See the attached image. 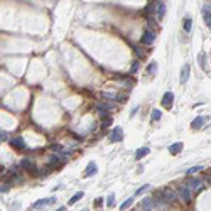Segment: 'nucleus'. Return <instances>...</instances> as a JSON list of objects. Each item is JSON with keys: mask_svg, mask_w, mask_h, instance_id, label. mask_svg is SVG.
<instances>
[{"mask_svg": "<svg viewBox=\"0 0 211 211\" xmlns=\"http://www.w3.org/2000/svg\"><path fill=\"white\" fill-rule=\"evenodd\" d=\"M155 42V32L150 31V29H147L145 32H144V36L140 37V44H144V46H150V44Z\"/></svg>", "mask_w": 211, "mask_h": 211, "instance_id": "nucleus-1", "label": "nucleus"}, {"mask_svg": "<svg viewBox=\"0 0 211 211\" xmlns=\"http://www.w3.org/2000/svg\"><path fill=\"white\" fill-rule=\"evenodd\" d=\"M159 203L155 201V198H144L142 203H140V209H154V208H159Z\"/></svg>", "mask_w": 211, "mask_h": 211, "instance_id": "nucleus-2", "label": "nucleus"}, {"mask_svg": "<svg viewBox=\"0 0 211 211\" xmlns=\"http://www.w3.org/2000/svg\"><path fill=\"white\" fill-rule=\"evenodd\" d=\"M189 73H191V66H189V64H184L183 69H181V78H179V83H181V85H186V81H188V78H189Z\"/></svg>", "mask_w": 211, "mask_h": 211, "instance_id": "nucleus-3", "label": "nucleus"}, {"mask_svg": "<svg viewBox=\"0 0 211 211\" xmlns=\"http://www.w3.org/2000/svg\"><path fill=\"white\" fill-rule=\"evenodd\" d=\"M122 139H123V130H122V127H115L113 132H111V135H110V140H111V142H120Z\"/></svg>", "mask_w": 211, "mask_h": 211, "instance_id": "nucleus-4", "label": "nucleus"}, {"mask_svg": "<svg viewBox=\"0 0 211 211\" xmlns=\"http://www.w3.org/2000/svg\"><path fill=\"white\" fill-rule=\"evenodd\" d=\"M188 188L191 189V191H199L203 188V181L201 179H189L188 181Z\"/></svg>", "mask_w": 211, "mask_h": 211, "instance_id": "nucleus-5", "label": "nucleus"}, {"mask_svg": "<svg viewBox=\"0 0 211 211\" xmlns=\"http://www.w3.org/2000/svg\"><path fill=\"white\" fill-rule=\"evenodd\" d=\"M54 201H56V198H54V196H51V198H47V199H41V201L34 203V206H32V208H34V209H41L42 206H46V204H52Z\"/></svg>", "mask_w": 211, "mask_h": 211, "instance_id": "nucleus-6", "label": "nucleus"}, {"mask_svg": "<svg viewBox=\"0 0 211 211\" xmlns=\"http://www.w3.org/2000/svg\"><path fill=\"white\" fill-rule=\"evenodd\" d=\"M10 145L14 147V149H17V150H22V149H26V142H24V139L15 137V139L10 140Z\"/></svg>", "mask_w": 211, "mask_h": 211, "instance_id": "nucleus-7", "label": "nucleus"}, {"mask_svg": "<svg viewBox=\"0 0 211 211\" xmlns=\"http://www.w3.org/2000/svg\"><path fill=\"white\" fill-rule=\"evenodd\" d=\"M172 100H174V95H172V91H167L162 96V105L165 106V108H171V106H172Z\"/></svg>", "mask_w": 211, "mask_h": 211, "instance_id": "nucleus-8", "label": "nucleus"}, {"mask_svg": "<svg viewBox=\"0 0 211 211\" xmlns=\"http://www.w3.org/2000/svg\"><path fill=\"white\" fill-rule=\"evenodd\" d=\"M179 194H181V198H183L184 203H189V199H191V189H189L188 186H183V188L179 189Z\"/></svg>", "mask_w": 211, "mask_h": 211, "instance_id": "nucleus-9", "label": "nucleus"}, {"mask_svg": "<svg viewBox=\"0 0 211 211\" xmlns=\"http://www.w3.org/2000/svg\"><path fill=\"white\" fill-rule=\"evenodd\" d=\"M183 149H184L183 142H176V144H172V145H169V152H171L172 155H176V154H179Z\"/></svg>", "mask_w": 211, "mask_h": 211, "instance_id": "nucleus-10", "label": "nucleus"}, {"mask_svg": "<svg viewBox=\"0 0 211 211\" xmlns=\"http://www.w3.org/2000/svg\"><path fill=\"white\" fill-rule=\"evenodd\" d=\"M149 152H150V149L149 147H140V149H137L135 150V160H140V159H144Z\"/></svg>", "mask_w": 211, "mask_h": 211, "instance_id": "nucleus-11", "label": "nucleus"}, {"mask_svg": "<svg viewBox=\"0 0 211 211\" xmlns=\"http://www.w3.org/2000/svg\"><path fill=\"white\" fill-rule=\"evenodd\" d=\"M204 122H206V118H204V117H201V115H199V117H196V118L193 120L191 127H193L194 130H198V129H201V127L204 125Z\"/></svg>", "mask_w": 211, "mask_h": 211, "instance_id": "nucleus-12", "label": "nucleus"}, {"mask_svg": "<svg viewBox=\"0 0 211 211\" xmlns=\"http://www.w3.org/2000/svg\"><path fill=\"white\" fill-rule=\"evenodd\" d=\"M96 171H98L96 164H95V162H90V164H88V167H86V171H85V176H86V177H90V176L96 174Z\"/></svg>", "mask_w": 211, "mask_h": 211, "instance_id": "nucleus-13", "label": "nucleus"}, {"mask_svg": "<svg viewBox=\"0 0 211 211\" xmlns=\"http://www.w3.org/2000/svg\"><path fill=\"white\" fill-rule=\"evenodd\" d=\"M183 27H184L186 32H191V27H193V17H191V15H186V17H184Z\"/></svg>", "mask_w": 211, "mask_h": 211, "instance_id": "nucleus-14", "label": "nucleus"}, {"mask_svg": "<svg viewBox=\"0 0 211 211\" xmlns=\"http://www.w3.org/2000/svg\"><path fill=\"white\" fill-rule=\"evenodd\" d=\"M96 108L100 111H110V110L115 108V105H113V103H98Z\"/></svg>", "mask_w": 211, "mask_h": 211, "instance_id": "nucleus-15", "label": "nucleus"}, {"mask_svg": "<svg viewBox=\"0 0 211 211\" xmlns=\"http://www.w3.org/2000/svg\"><path fill=\"white\" fill-rule=\"evenodd\" d=\"M164 14H165V5H164L162 0H160V2L157 3V17L162 19V17H164Z\"/></svg>", "mask_w": 211, "mask_h": 211, "instance_id": "nucleus-16", "label": "nucleus"}, {"mask_svg": "<svg viewBox=\"0 0 211 211\" xmlns=\"http://www.w3.org/2000/svg\"><path fill=\"white\" fill-rule=\"evenodd\" d=\"M157 3H159L157 0H154V2L149 3V5L145 7V12H147V14H154V12L157 10Z\"/></svg>", "mask_w": 211, "mask_h": 211, "instance_id": "nucleus-17", "label": "nucleus"}, {"mask_svg": "<svg viewBox=\"0 0 211 211\" xmlns=\"http://www.w3.org/2000/svg\"><path fill=\"white\" fill-rule=\"evenodd\" d=\"M198 63H199L201 69L206 68V54H204V52H199V54H198Z\"/></svg>", "mask_w": 211, "mask_h": 211, "instance_id": "nucleus-18", "label": "nucleus"}, {"mask_svg": "<svg viewBox=\"0 0 211 211\" xmlns=\"http://www.w3.org/2000/svg\"><path fill=\"white\" fill-rule=\"evenodd\" d=\"M203 19H204V22H206V26L211 27V12L209 10H203Z\"/></svg>", "mask_w": 211, "mask_h": 211, "instance_id": "nucleus-19", "label": "nucleus"}, {"mask_svg": "<svg viewBox=\"0 0 211 211\" xmlns=\"http://www.w3.org/2000/svg\"><path fill=\"white\" fill-rule=\"evenodd\" d=\"M83 196H85V193H83V191H81V193H76V194H74V196L71 198V199H69V203H68V204L71 206V204H74V203H78V201H80L81 198H83Z\"/></svg>", "mask_w": 211, "mask_h": 211, "instance_id": "nucleus-20", "label": "nucleus"}, {"mask_svg": "<svg viewBox=\"0 0 211 211\" xmlns=\"http://www.w3.org/2000/svg\"><path fill=\"white\" fill-rule=\"evenodd\" d=\"M20 165H22L24 169H29V171L36 172V171H34V164H32L31 160H27V159H24V160H22V164H20Z\"/></svg>", "mask_w": 211, "mask_h": 211, "instance_id": "nucleus-21", "label": "nucleus"}, {"mask_svg": "<svg viewBox=\"0 0 211 211\" xmlns=\"http://www.w3.org/2000/svg\"><path fill=\"white\" fill-rule=\"evenodd\" d=\"M134 199H135V196H132V198H129V199H125V201L122 203V208H120V209H129V206L134 203Z\"/></svg>", "mask_w": 211, "mask_h": 211, "instance_id": "nucleus-22", "label": "nucleus"}, {"mask_svg": "<svg viewBox=\"0 0 211 211\" xmlns=\"http://www.w3.org/2000/svg\"><path fill=\"white\" fill-rule=\"evenodd\" d=\"M134 49H135V54H137V57H139V59H142V57L145 56V51H144V49L140 47V46H135Z\"/></svg>", "mask_w": 211, "mask_h": 211, "instance_id": "nucleus-23", "label": "nucleus"}, {"mask_svg": "<svg viewBox=\"0 0 211 211\" xmlns=\"http://www.w3.org/2000/svg\"><path fill=\"white\" fill-rule=\"evenodd\" d=\"M199 171H203V165H194V167L188 169V172H186V174L191 176V174H194V172H199Z\"/></svg>", "mask_w": 211, "mask_h": 211, "instance_id": "nucleus-24", "label": "nucleus"}, {"mask_svg": "<svg viewBox=\"0 0 211 211\" xmlns=\"http://www.w3.org/2000/svg\"><path fill=\"white\" fill-rule=\"evenodd\" d=\"M149 188H150V186H149V184H144V186H140V188L137 189V191H135V194H134V196H140V194H142V193H145Z\"/></svg>", "mask_w": 211, "mask_h": 211, "instance_id": "nucleus-25", "label": "nucleus"}, {"mask_svg": "<svg viewBox=\"0 0 211 211\" xmlns=\"http://www.w3.org/2000/svg\"><path fill=\"white\" fill-rule=\"evenodd\" d=\"M160 117H162V111H160V110H152V120H155V122H157V120H160Z\"/></svg>", "mask_w": 211, "mask_h": 211, "instance_id": "nucleus-26", "label": "nucleus"}, {"mask_svg": "<svg viewBox=\"0 0 211 211\" xmlns=\"http://www.w3.org/2000/svg\"><path fill=\"white\" fill-rule=\"evenodd\" d=\"M147 26H149V29H150V31H154V32H155L157 24L154 22V19H152V17H149V19H147Z\"/></svg>", "mask_w": 211, "mask_h": 211, "instance_id": "nucleus-27", "label": "nucleus"}, {"mask_svg": "<svg viewBox=\"0 0 211 211\" xmlns=\"http://www.w3.org/2000/svg\"><path fill=\"white\" fill-rule=\"evenodd\" d=\"M113 204H115V194H108V198H106V206L111 208Z\"/></svg>", "mask_w": 211, "mask_h": 211, "instance_id": "nucleus-28", "label": "nucleus"}, {"mask_svg": "<svg viewBox=\"0 0 211 211\" xmlns=\"http://www.w3.org/2000/svg\"><path fill=\"white\" fill-rule=\"evenodd\" d=\"M157 71V64L155 63H150V66L147 68V73H150V74H154Z\"/></svg>", "mask_w": 211, "mask_h": 211, "instance_id": "nucleus-29", "label": "nucleus"}, {"mask_svg": "<svg viewBox=\"0 0 211 211\" xmlns=\"http://www.w3.org/2000/svg\"><path fill=\"white\" fill-rule=\"evenodd\" d=\"M110 125H111V118H110V117L106 118V120H103V123H101L103 129H106V127H110Z\"/></svg>", "mask_w": 211, "mask_h": 211, "instance_id": "nucleus-30", "label": "nucleus"}, {"mask_svg": "<svg viewBox=\"0 0 211 211\" xmlns=\"http://www.w3.org/2000/svg\"><path fill=\"white\" fill-rule=\"evenodd\" d=\"M7 137H9V135H7V132H5V130H0V142L7 140Z\"/></svg>", "mask_w": 211, "mask_h": 211, "instance_id": "nucleus-31", "label": "nucleus"}, {"mask_svg": "<svg viewBox=\"0 0 211 211\" xmlns=\"http://www.w3.org/2000/svg\"><path fill=\"white\" fill-rule=\"evenodd\" d=\"M204 181H208V183L211 184V169H209L208 172H206V176H204Z\"/></svg>", "mask_w": 211, "mask_h": 211, "instance_id": "nucleus-32", "label": "nucleus"}, {"mask_svg": "<svg viewBox=\"0 0 211 211\" xmlns=\"http://www.w3.org/2000/svg\"><path fill=\"white\" fill-rule=\"evenodd\" d=\"M137 69H139V63H135L134 66H132V73H135Z\"/></svg>", "mask_w": 211, "mask_h": 211, "instance_id": "nucleus-33", "label": "nucleus"}, {"mask_svg": "<svg viewBox=\"0 0 211 211\" xmlns=\"http://www.w3.org/2000/svg\"><path fill=\"white\" fill-rule=\"evenodd\" d=\"M0 191H9V186H0Z\"/></svg>", "mask_w": 211, "mask_h": 211, "instance_id": "nucleus-34", "label": "nucleus"}, {"mask_svg": "<svg viewBox=\"0 0 211 211\" xmlns=\"http://www.w3.org/2000/svg\"><path fill=\"white\" fill-rule=\"evenodd\" d=\"M206 10H209V12H211V3H206Z\"/></svg>", "mask_w": 211, "mask_h": 211, "instance_id": "nucleus-35", "label": "nucleus"}, {"mask_svg": "<svg viewBox=\"0 0 211 211\" xmlns=\"http://www.w3.org/2000/svg\"><path fill=\"white\" fill-rule=\"evenodd\" d=\"M157 2H160V0H157Z\"/></svg>", "mask_w": 211, "mask_h": 211, "instance_id": "nucleus-36", "label": "nucleus"}]
</instances>
